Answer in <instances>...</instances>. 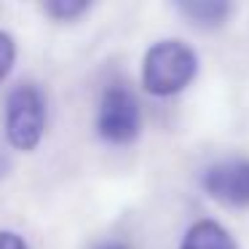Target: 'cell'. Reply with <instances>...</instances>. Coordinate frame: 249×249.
<instances>
[{"instance_id": "obj_1", "label": "cell", "mask_w": 249, "mask_h": 249, "mask_svg": "<svg viewBox=\"0 0 249 249\" xmlns=\"http://www.w3.org/2000/svg\"><path fill=\"white\" fill-rule=\"evenodd\" d=\"M198 72V56L177 38L158 40L147 49L142 62V86L153 97H174L193 83Z\"/></svg>"}, {"instance_id": "obj_2", "label": "cell", "mask_w": 249, "mask_h": 249, "mask_svg": "<svg viewBox=\"0 0 249 249\" xmlns=\"http://www.w3.org/2000/svg\"><path fill=\"white\" fill-rule=\"evenodd\" d=\"M46 131V97L35 83H19L6 99V137L17 150H35Z\"/></svg>"}, {"instance_id": "obj_3", "label": "cell", "mask_w": 249, "mask_h": 249, "mask_svg": "<svg viewBox=\"0 0 249 249\" xmlns=\"http://www.w3.org/2000/svg\"><path fill=\"white\" fill-rule=\"evenodd\" d=\"M142 110L137 94L126 83H110L99 97L97 134L110 145H129L140 137Z\"/></svg>"}, {"instance_id": "obj_4", "label": "cell", "mask_w": 249, "mask_h": 249, "mask_svg": "<svg viewBox=\"0 0 249 249\" xmlns=\"http://www.w3.org/2000/svg\"><path fill=\"white\" fill-rule=\"evenodd\" d=\"M209 198L222 206L247 209L249 206V158H225L212 163L201 177Z\"/></svg>"}, {"instance_id": "obj_5", "label": "cell", "mask_w": 249, "mask_h": 249, "mask_svg": "<svg viewBox=\"0 0 249 249\" xmlns=\"http://www.w3.org/2000/svg\"><path fill=\"white\" fill-rule=\"evenodd\" d=\"M179 249H238V244L220 222L198 220L185 231Z\"/></svg>"}, {"instance_id": "obj_6", "label": "cell", "mask_w": 249, "mask_h": 249, "mask_svg": "<svg viewBox=\"0 0 249 249\" xmlns=\"http://www.w3.org/2000/svg\"><path fill=\"white\" fill-rule=\"evenodd\" d=\"M177 11L198 27H220L233 14V6L225 0H188V3H179Z\"/></svg>"}, {"instance_id": "obj_7", "label": "cell", "mask_w": 249, "mask_h": 249, "mask_svg": "<svg viewBox=\"0 0 249 249\" xmlns=\"http://www.w3.org/2000/svg\"><path fill=\"white\" fill-rule=\"evenodd\" d=\"M46 14L54 19H59V22H70V19L81 17L83 11L89 8L86 0H51V3H46Z\"/></svg>"}, {"instance_id": "obj_8", "label": "cell", "mask_w": 249, "mask_h": 249, "mask_svg": "<svg viewBox=\"0 0 249 249\" xmlns=\"http://www.w3.org/2000/svg\"><path fill=\"white\" fill-rule=\"evenodd\" d=\"M14 59H17V43L8 33L0 30V81H6V75L11 72Z\"/></svg>"}, {"instance_id": "obj_9", "label": "cell", "mask_w": 249, "mask_h": 249, "mask_svg": "<svg viewBox=\"0 0 249 249\" xmlns=\"http://www.w3.org/2000/svg\"><path fill=\"white\" fill-rule=\"evenodd\" d=\"M0 249H30L19 233L14 231H0Z\"/></svg>"}, {"instance_id": "obj_10", "label": "cell", "mask_w": 249, "mask_h": 249, "mask_svg": "<svg viewBox=\"0 0 249 249\" xmlns=\"http://www.w3.org/2000/svg\"><path fill=\"white\" fill-rule=\"evenodd\" d=\"M94 249H131V247H129L126 241H115V238H113V241H102V244H97Z\"/></svg>"}, {"instance_id": "obj_11", "label": "cell", "mask_w": 249, "mask_h": 249, "mask_svg": "<svg viewBox=\"0 0 249 249\" xmlns=\"http://www.w3.org/2000/svg\"><path fill=\"white\" fill-rule=\"evenodd\" d=\"M6 169H8V158L3 156V150H0V174H6Z\"/></svg>"}]
</instances>
